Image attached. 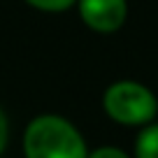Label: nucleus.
<instances>
[{
	"label": "nucleus",
	"instance_id": "obj_1",
	"mask_svg": "<svg viewBox=\"0 0 158 158\" xmlns=\"http://www.w3.org/2000/svg\"><path fill=\"white\" fill-rule=\"evenodd\" d=\"M26 158H86V142L68 118L42 114L23 133Z\"/></svg>",
	"mask_w": 158,
	"mask_h": 158
},
{
	"label": "nucleus",
	"instance_id": "obj_7",
	"mask_svg": "<svg viewBox=\"0 0 158 158\" xmlns=\"http://www.w3.org/2000/svg\"><path fill=\"white\" fill-rule=\"evenodd\" d=\"M7 133H10V128H7V116H5V112L0 109V153L5 151V144H7Z\"/></svg>",
	"mask_w": 158,
	"mask_h": 158
},
{
	"label": "nucleus",
	"instance_id": "obj_5",
	"mask_svg": "<svg viewBox=\"0 0 158 158\" xmlns=\"http://www.w3.org/2000/svg\"><path fill=\"white\" fill-rule=\"evenodd\" d=\"M26 2L37 7V10H42V12H63L70 5H74L77 0H26Z\"/></svg>",
	"mask_w": 158,
	"mask_h": 158
},
{
	"label": "nucleus",
	"instance_id": "obj_4",
	"mask_svg": "<svg viewBox=\"0 0 158 158\" xmlns=\"http://www.w3.org/2000/svg\"><path fill=\"white\" fill-rule=\"evenodd\" d=\"M135 158H158V123H151L137 135Z\"/></svg>",
	"mask_w": 158,
	"mask_h": 158
},
{
	"label": "nucleus",
	"instance_id": "obj_2",
	"mask_svg": "<svg viewBox=\"0 0 158 158\" xmlns=\"http://www.w3.org/2000/svg\"><path fill=\"white\" fill-rule=\"evenodd\" d=\"M105 112L123 126H142L149 123L158 112L156 95L147 89V86L137 84V81H116L105 91Z\"/></svg>",
	"mask_w": 158,
	"mask_h": 158
},
{
	"label": "nucleus",
	"instance_id": "obj_3",
	"mask_svg": "<svg viewBox=\"0 0 158 158\" xmlns=\"http://www.w3.org/2000/svg\"><path fill=\"white\" fill-rule=\"evenodd\" d=\"M79 14L95 33H114L123 26L128 14L126 0H77Z\"/></svg>",
	"mask_w": 158,
	"mask_h": 158
},
{
	"label": "nucleus",
	"instance_id": "obj_6",
	"mask_svg": "<svg viewBox=\"0 0 158 158\" xmlns=\"http://www.w3.org/2000/svg\"><path fill=\"white\" fill-rule=\"evenodd\" d=\"M86 158H128V153L121 151V149H116V147H100Z\"/></svg>",
	"mask_w": 158,
	"mask_h": 158
}]
</instances>
